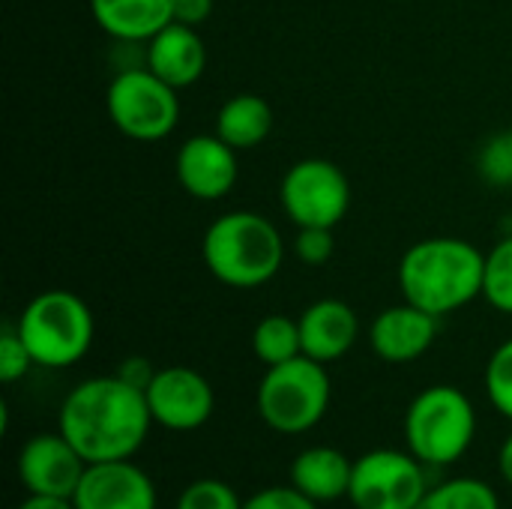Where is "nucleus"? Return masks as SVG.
<instances>
[{"label": "nucleus", "mask_w": 512, "mask_h": 509, "mask_svg": "<svg viewBox=\"0 0 512 509\" xmlns=\"http://www.w3.org/2000/svg\"><path fill=\"white\" fill-rule=\"evenodd\" d=\"M150 426L144 390L126 384L117 372L72 387L57 414V429L90 465L132 459L144 447Z\"/></svg>", "instance_id": "nucleus-1"}, {"label": "nucleus", "mask_w": 512, "mask_h": 509, "mask_svg": "<svg viewBox=\"0 0 512 509\" xmlns=\"http://www.w3.org/2000/svg\"><path fill=\"white\" fill-rule=\"evenodd\" d=\"M486 255L462 237H429L399 261V291L435 318L465 309L483 294Z\"/></svg>", "instance_id": "nucleus-2"}, {"label": "nucleus", "mask_w": 512, "mask_h": 509, "mask_svg": "<svg viewBox=\"0 0 512 509\" xmlns=\"http://www.w3.org/2000/svg\"><path fill=\"white\" fill-rule=\"evenodd\" d=\"M201 258L213 279L228 288H261L285 261V240L279 228L252 210L222 213L201 240Z\"/></svg>", "instance_id": "nucleus-3"}, {"label": "nucleus", "mask_w": 512, "mask_h": 509, "mask_svg": "<svg viewBox=\"0 0 512 509\" xmlns=\"http://www.w3.org/2000/svg\"><path fill=\"white\" fill-rule=\"evenodd\" d=\"M15 327L33 363L42 369H69L81 363L96 336L90 306L63 288L36 294L18 315Z\"/></svg>", "instance_id": "nucleus-4"}, {"label": "nucleus", "mask_w": 512, "mask_h": 509, "mask_svg": "<svg viewBox=\"0 0 512 509\" xmlns=\"http://www.w3.org/2000/svg\"><path fill=\"white\" fill-rule=\"evenodd\" d=\"M474 402L450 384L426 387L405 414V444L426 468L456 465L474 444Z\"/></svg>", "instance_id": "nucleus-5"}, {"label": "nucleus", "mask_w": 512, "mask_h": 509, "mask_svg": "<svg viewBox=\"0 0 512 509\" xmlns=\"http://www.w3.org/2000/svg\"><path fill=\"white\" fill-rule=\"evenodd\" d=\"M330 396L333 384L324 363L300 354L264 372L255 405L267 429L279 435H306L324 420Z\"/></svg>", "instance_id": "nucleus-6"}, {"label": "nucleus", "mask_w": 512, "mask_h": 509, "mask_svg": "<svg viewBox=\"0 0 512 509\" xmlns=\"http://www.w3.org/2000/svg\"><path fill=\"white\" fill-rule=\"evenodd\" d=\"M105 108L117 132L132 141H162L177 129V87L153 75L144 63L120 69L105 93Z\"/></svg>", "instance_id": "nucleus-7"}, {"label": "nucleus", "mask_w": 512, "mask_h": 509, "mask_svg": "<svg viewBox=\"0 0 512 509\" xmlns=\"http://www.w3.org/2000/svg\"><path fill=\"white\" fill-rule=\"evenodd\" d=\"M279 198L297 228H336L351 207V183L330 159H300L282 177Z\"/></svg>", "instance_id": "nucleus-8"}, {"label": "nucleus", "mask_w": 512, "mask_h": 509, "mask_svg": "<svg viewBox=\"0 0 512 509\" xmlns=\"http://www.w3.org/2000/svg\"><path fill=\"white\" fill-rule=\"evenodd\" d=\"M426 492V465L411 450H369L354 462L348 501L354 509H414Z\"/></svg>", "instance_id": "nucleus-9"}, {"label": "nucleus", "mask_w": 512, "mask_h": 509, "mask_svg": "<svg viewBox=\"0 0 512 509\" xmlns=\"http://www.w3.org/2000/svg\"><path fill=\"white\" fill-rule=\"evenodd\" d=\"M144 396L153 426H162L168 432H195L216 411V393L210 381L189 366L156 369Z\"/></svg>", "instance_id": "nucleus-10"}, {"label": "nucleus", "mask_w": 512, "mask_h": 509, "mask_svg": "<svg viewBox=\"0 0 512 509\" xmlns=\"http://www.w3.org/2000/svg\"><path fill=\"white\" fill-rule=\"evenodd\" d=\"M87 459L63 438V432H42L24 441L18 453V480L27 495H54L72 498L84 471Z\"/></svg>", "instance_id": "nucleus-11"}, {"label": "nucleus", "mask_w": 512, "mask_h": 509, "mask_svg": "<svg viewBox=\"0 0 512 509\" xmlns=\"http://www.w3.org/2000/svg\"><path fill=\"white\" fill-rule=\"evenodd\" d=\"M174 171L186 195L198 201H219L237 186L240 177L237 150L225 144L216 132L192 135L180 144Z\"/></svg>", "instance_id": "nucleus-12"}, {"label": "nucleus", "mask_w": 512, "mask_h": 509, "mask_svg": "<svg viewBox=\"0 0 512 509\" xmlns=\"http://www.w3.org/2000/svg\"><path fill=\"white\" fill-rule=\"evenodd\" d=\"M75 509H156V486L132 459L87 465L75 495Z\"/></svg>", "instance_id": "nucleus-13"}, {"label": "nucleus", "mask_w": 512, "mask_h": 509, "mask_svg": "<svg viewBox=\"0 0 512 509\" xmlns=\"http://www.w3.org/2000/svg\"><path fill=\"white\" fill-rule=\"evenodd\" d=\"M438 339V318L414 303H399L384 309L369 327V345L384 363H414Z\"/></svg>", "instance_id": "nucleus-14"}, {"label": "nucleus", "mask_w": 512, "mask_h": 509, "mask_svg": "<svg viewBox=\"0 0 512 509\" xmlns=\"http://www.w3.org/2000/svg\"><path fill=\"white\" fill-rule=\"evenodd\" d=\"M300 339L303 354L318 363H336L342 360L360 336V318L345 300H318L312 303L300 318Z\"/></svg>", "instance_id": "nucleus-15"}, {"label": "nucleus", "mask_w": 512, "mask_h": 509, "mask_svg": "<svg viewBox=\"0 0 512 509\" xmlns=\"http://www.w3.org/2000/svg\"><path fill=\"white\" fill-rule=\"evenodd\" d=\"M144 66L168 81L171 87L183 90L195 84L204 75L207 66V48L195 27H186L180 21H171L165 30H159L144 51Z\"/></svg>", "instance_id": "nucleus-16"}, {"label": "nucleus", "mask_w": 512, "mask_h": 509, "mask_svg": "<svg viewBox=\"0 0 512 509\" xmlns=\"http://www.w3.org/2000/svg\"><path fill=\"white\" fill-rule=\"evenodd\" d=\"M96 24L117 42H150L174 21V0H90Z\"/></svg>", "instance_id": "nucleus-17"}, {"label": "nucleus", "mask_w": 512, "mask_h": 509, "mask_svg": "<svg viewBox=\"0 0 512 509\" xmlns=\"http://www.w3.org/2000/svg\"><path fill=\"white\" fill-rule=\"evenodd\" d=\"M354 462L336 447H309L291 462V486L315 504L348 498Z\"/></svg>", "instance_id": "nucleus-18"}, {"label": "nucleus", "mask_w": 512, "mask_h": 509, "mask_svg": "<svg viewBox=\"0 0 512 509\" xmlns=\"http://www.w3.org/2000/svg\"><path fill=\"white\" fill-rule=\"evenodd\" d=\"M270 129H273V108L267 105V99L255 93L231 96L216 114V135L225 144H231L237 153L267 141Z\"/></svg>", "instance_id": "nucleus-19"}, {"label": "nucleus", "mask_w": 512, "mask_h": 509, "mask_svg": "<svg viewBox=\"0 0 512 509\" xmlns=\"http://www.w3.org/2000/svg\"><path fill=\"white\" fill-rule=\"evenodd\" d=\"M252 354L270 369L303 354L300 321L288 315H267L252 330Z\"/></svg>", "instance_id": "nucleus-20"}, {"label": "nucleus", "mask_w": 512, "mask_h": 509, "mask_svg": "<svg viewBox=\"0 0 512 509\" xmlns=\"http://www.w3.org/2000/svg\"><path fill=\"white\" fill-rule=\"evenodd\" d=\"M414 509H501V498L486 480L456 477L429 486V492Z\"/></svg>", "instance_id": "nucleus-21"}, {"label": "nucleus", "mask_w": 512, "mask_h": 509, "mask_svg": "<svg viewBox=\"0 0 512 509\" xmlns=\"http://www.w3.org/2000/svg\"><path fill=\"white\" fill-rule=\"evenodd\" d=\"M483 297L492 309L512 315V234L498 240L492 252H486Z\"/></svg>", "instance_id": "nucleus-22"}, {"label": "nucleus", "mask_w": 512, "mask_h": 509, "mask_svg": "<svg viewBox=\"0 0 512 509\" xmlns=\"http://www.w3.org/2000/svg\"><path fill=\"white\" fill-rule=\"evenodd\" d=\"M486 396L492 408L512 420V339L495 348L486 366Z\"/></svg>", "instance_id": "nucleus-23"}, {"label": "nucleus", "mask_w": 512, "mask_h": 509, "mask_svg": "<svg viewBox=\"0 0 512 509\" xmlns=\"http://www.w3.org/2000/svg\"><path fill=\"white\" fill-rule=\"evenodd\" d=\"M174 509H243V501L225 480L204 477L180 492Z\"/></svg>", "instance_id": "nucleus-24"}, {"label": "nucleus", "mask_w": 512, "mask_h": 509, "mask_svg": "<svg viewBox=\"0 0 512 509\" xmlns=\"http://www.w3.org/2000/svg\"><path fill=\"white\" fill-rule=\"evenodd\" d=\"M480 177L492 186H512V129L495 132L477 156Z\"/></svg>", "instance_id": "nucleus-25"}, {"label": "nucleus", "mask_w": 512, "mask_h": 509, "mask_svg": "<svg viewBox=\"0 0 512 509\" xmlns=\"http://www.w3.org/2000/svg\"><path fill=\"white\" fill-rule=\"evenodd\" d=\"M33 357L24 345V339L18 336L15 324H6L0 333V381L3 384H15L18 378H24L33 369Z\"/></svg>", "instance_id": "nucleus-26"}, {"label": "nucleus", "mask_w": 512, "mask_h": 509, "mask_svg": "<svg viewBox=\"0 0 512 509\" xmlns=\"http://www.w3.org/2000/svg\"><path fill=\"white\" fill-rule=\"evenodd\" d=\"M294 252L306 267H324L336 252L333 228H300L294 240Z\"/></svg>", "instance_id": "nucleus-27"}, {"label": "nucleus", "mask_w": 512, "mask_h": 509, "mask_svg": "<svg viewBox=\"0 0 512 509\" xmlns=\"http://www.w3.org/2000/svg\"><path fill=\"white\" fill-rule=\"evenodd\" d=\"M321 504H315L312 498H306L300 489L294 486H270L261 489L255 495H249L243 501V509H318Z\"/></svg>", "instance_id": "nucleus-28"}, {"label": "nucleus", "mask_w": 512, "mask_h": 509, "mask_svg": "<svg viewBox=\"0 0 512 509\" xmlns=\"http://www.w3.org/2000/svg\"><path fill=\"white\" fill-rule=\"evenodd\" d=\"M213 15V0H174V21L198 27Z\"/></svg>", "instance_id": "nucleus-29"}, {"label": "nucleus", "mask_w": 512, "mask_h": 509, "mask_svg": "<svg viewBox=\"0 0 512 509\" xmlns=\"http://www.w3.org/2000/svg\"><path fill=\"white\" fill-rule=\"evenodd\" d=\"M117 375H120L126 384H132V387L147 390V387H150V381H153V375H156V369H153V366H150V360H144V357H129V360H123V363H120Z\"/></svg>", "instance_id": "nucleus-30"}, {"label": "nucleus", "mask_w": 512, "mask_h": 509, "mask_svg": "<svg viewBox=\"0 0 512 509\" xmlns=\"http://www.w3.org/2000/svg\"><path fill=\"white\" fill-rule=\"evenodd\" d=\"M18 509H75L72 498H54V495H27Z\"/></svg>", "instance_id": "nucleus-31"}, {"label": "nucleus", "mask_w": 512, "mask_h": 509, "mask_svg": "<svg viewBox=\"0 0 512 509\" xmlns=\"http://www.w3.org/2000/svg\"><path fill=\"white\" fill-rule=\"evenodd\" d=\"M498 471H501V477H504V480L512 486V432H510V438L504 441L501 453H498Z\"/></svg>", "instance_id": "nucleus-32"}]
</instances>
